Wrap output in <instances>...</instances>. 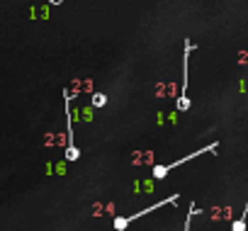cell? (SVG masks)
<instances>
[{
	"label": "cell",
	"mask_w": 248,
	"mask_h": 231,
	"mask_svg": "<svg viewBox=\"0 0 248 231\" xmlns=\"http://www.w3.org/2000/svg\"><path fill=\"white\" fill-rule=\"evenodd\" d=\"M246 219H248V202H246V207H243V214L231 224V231H246Z\"/></svg>",
	"instance_id": "obj_5"
},
{
	"label": "cell",
	"mask_w": 248,
	"mask_h": 231,
	"mask_svg": "<svg viewBox=\"0 0 248 231\" xmlns=\"http://www.w3.org/2000/svg\"><path fill=\"white\" fill-rule=\"evenodd\" d=\"M190 54H192V42L185 39V56H183V90H180V97L175 102V107L180 112H187L190 109V97H187V66H190Z\"/></svg>",
	"instance_id": "obj_4"
},
{
	"label": "cell",
	"mask_w": 248,
	"mask_h": 231,
	"mask_svg": "<svg viewBox=\"0 0 248 231\" xmlns=\"http://www.w3.org/2000/svg\"><path fill=\"white\" fill-rule=\"evenodd\" d=\"M66 95V158L68 161H78L80 158V149L76 146V139H73V114H71V107H68V90L63 92Z\"/></svg>",
	"instance_id": "obj_3"
},
{
	"label": "cell",
	"mask_w": 248,
	"mask_h": 231,
	"mask_svg": "<svg viewBox=\"0 0 248 231\" xmlns=\"http://www.w3.org/2000/svg\"><path fill=\"white\" fill-rule=\"evenodd\" d=\"M217 141L214 144H207V146H202V149H197L195 154H187V156H183V158H178V161H173V163H163V166H154V178L156 180H163L170 170H175V168H180L183 163H187V161H192V158H197V156H202V154H209V151H217Z\"/></svg>",
	"instance_id": "obj_2"
},
{
	"label": "cell",
	"mask_w": 248,
	"mask_h": 231,
	"mask_svg": "<svg viewBox=\"0 0 248 231\" xmlns=\"http://www.w3.org/2000/svg\"><path fill=\"white\" fill-rule=\"evenodd\" d=\"M178 195H170V197H166V200H161V202H156V204H149V207H144L141 212H137V214H127V216H114V221H112V226H114V231H124L132 221H137V219H141V216H146V214H151V212H156V209H161V207H166V204H178Z\"/></svg>",
	"instance_id": "obj_1"
},
{
	"label": "cell",
	"mask_w": 248,
	"mask_h": 231,
	"mask_svg": "<svg viewBox=\"0 0 248 231\" xmlns=\"http://www.w3.org/2000/svg\"><path fill=\"white\" fill-rule=\"evenodd\" d=\"M195 214H200V209H197V207H195V202H192V204H190V209H187V216H185V229H183V231H190V224H192V216H195Z\"/></svg>",
	"instance_id": "obj_6"
},
{
	"label": "cell",
	"mask_w": 248,
	"mask_h": 231,
	"mask_svg": "<svg viewBox=\"0 0 248 231\" xmlns=\"http://www.w3.org/2000/svg\"><path fill=\"white\" fill-rule=\"evenodd\" d=\"M90 102H93V107H105L107 105V95L105 92H95Z\"/></svg>",
	"instance_id": "obj_7"
}]
</instances>
